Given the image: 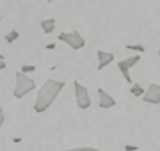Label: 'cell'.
Here are the masks:
<instances>
[{"label": "cell", "mask_w": 160, "mask_h": 151, "mask_svg": "<svg viewBox=\"0 0 160 151\" xmlns=\"http://www.w3.org/2000/svg\"><path fill=\"white\" fill-rule=\"evenodd\" d=\"M126 50H130V52H137V53H144L146 52V46H144V45H126Z\"/></svg>", "instance_id": "cell-11"}, {"label": "cell", "mask_w": 160, "mask_h": 151, "mask_svg": "<svg viewBox=\"0 0 160 151\" xmlns=\"http://www.w3.org/2000/svg\"><path fill=\"white\" fill-rule=\"evenodd\" d=\"M46 48H48V50H53V48H55V45H53V43H50V45H46Z\"/></svg>", "instance_id": "cell-18"}, {"label": "cell", "mask_w": 160, "mask_h": 151, "mask_svg": "<svg viewBox=\"0 0 160 151\" xmlns=\"http://www.w3.org/2000/svg\"><path fill=\"white\" fill-rule=\"evenodd\" d=\"M14 89H12V96L16 100H22L25 98L29 93H32L36 89V82L34 78H30V76H27L23 71H18L16 76H14Z\"/></svg>", "instance_id": "cell-2"}, {"label": "cell", "mask_w": 160, "mask_h": 151, "mask_svg": "<svg viewBox=\"0 0 160 151\" xmlns=\"http://www.w3.org/2000/svg\"><path fill=\"white\" fill-rule=\"evenodd\" d=\"M0 70H6V61H4V55H0Z\"/></svg>", "instance_id": "cell-16"}, {"label": "cell", "mask_w": 160, "mask_h": 151, "mask_svg": "<svg viewBox=\"0 0 160 151\" xmlns=\"http://www.w3.org/2000/svg\"><path fill=\"white\" fill-rule=\"evenodd\" d=\"M18 37H20L18 30H11V32H7V34H6V41H7V43H14Z\"/></svg>", "instance_id": "cell-12"}, {"label": "cell", "mask_w": 160, "mask_h": 151, "mask_svg": "<svg viewBox=\"0 0 160 151\" xmlns=\"http://www.w3.org/2000/svg\"><path fill=\"white\" fill-rule=\"evenodd\" d=\"M130 94L135 96V98H142L144 94H146V89H144L141 84H135V82H133V84L130 85Z\"/></svg>", "instance_id": "cell-10"}, {"label": "cell", "mask_w": 160, "mask_h": 151, "mask_svg": "<svg viewBox=\"0 0 160 151\" xmlns=\"http://www.w3.org/2000/svg\"><path fill=\"white\" fill-rule=\"evenodd\" d=\"M116 103H118V101H116V100L112 98L105 89L98 87V107H100V109H103V110H107V109H114Z\"/></svg>", "instance_id": "cell-7"}, {"label": "cell", "mask_w": 160, "mask_h": 151, "mask_svg": "<svg viewBox=\"0 0 160 151\" xmlns=\"http://www.w3.org/2000/svg\"><path fill=\"white\" fill-rule=\"evenodd\" d=\"M64 151H102L98 148H86V146H80V148H71V149H64Z\"/></svg>", "instance_id": "cell-13"}, {"label": "cell", "mask_w": 160, "mask_h": 151, "mask_svg": "<svg viewBox=\"0 0 160 151\" xmlns=\"http://www.w3.org/2000/svg\"><path fill=\"white\" fill-rule=\"evenodd\" d=\"M39 27H41V30H43L45 34H52V32L55 30V20H53V18H46V20H41Z\"/></svg>", "instance_id": "cell-9"}, {"label": "cell", "mask_w": 160, "mask_h": 151, "mask_svg": "<svg viewBox=\"0 0 160 151\" xmlns=\"http://www.w3.org/2000/svg\"><path fill=\"white\" fill-rule=\"evenodd\" d=\"M137 149H139L137 146H130V144L125 146V151H137Z\"/></svg>", "instance_id": "cell-15"}, {"label": "cell", "mask_w": 160, "mask_h": 151, "mask_svg": "<svg viewBox=\"0 0 160 151\" xmlns=\"http://www.w3.org/2000/svg\"><path fill=\"white\" fill-rule=\"evenodd\" d=\"M20 71H23V73H34V71H36V66H34V64H23Z\"/></svg>", "instance_id": "cell-14"}, {"label": "cell", "mask_w": 160, "mask_h": 151, "mask_svg": "<svg viewBox=\"0 0 160 151\" xmlns=\"http://www.w3.org/2000/svg\"><path fill=\"white\" fill-rule=\"evenodd\" d=\"M66 82L64 80H55V78H48V80L38 89V96L34 101V112L36 114H43L52 107V103L55 101V98L59 96V93L64 89Z\"/></svg>", "instance_id": "cell-1"}, {"label": "cell", "mask_w": 160, "mask_h": 151, "mask_svg": "<svg viewBox=\"0 0 160 151\" xmlns=\"http://www.w3.org/2000/svg\"><path fill=\"white\" fill-rule=\"evenodd\" d=\"M141 61V55H132V57H128V59H123V61H118V70L121 71V75H123V78H125L128 84L132 85V75H130V71H132V68L135 66V64Z\"/></svg>", "instance_id": "cell-5"}, {"label": "cell", "mask_w": 160, "mask_h": 151, "mask_svg": "<svg viewBox=\"0 0 160 151\" xmlns=\"http://www.w3.org/2000/svg\"><path fill=\"white\" fill-rule=\"evenodd\" d=\"M0 126H4V109H0Z\"/></svg>", "instance_id": "cell-17"}, {"label": "cell", "mask_w": 160, "mask_h": 151, "mask_svg": "<svg viewBox=\"0 0 160 151\" xmlns=\"http://www.w3.org/2000/svg\"><path fill=\"white\" fill-rule=\"evenodd\" d=\"M73 89H75V101L80 110H87L91 107V94L89 89L82 84L80 80H73Z\"/></svg>", "instance_id": "cell-3"}, {"label": "cell", "mask_w": 160, "mask_h": 151, "mask_svg": "<svg viewBox=\"0 0 160 151\" xmlns=\"http://www.w3.org/2000/svg\"><path fill=\"white\" fill-rule=\"evenodd\" d=\"M96 57H98V71H102L103 68H107L109 64L114 62V59H116L112 52H103V50H98Z\"/></svg>", "instance_id": "cell-8"}, {"label": "cell", "mask_w": 160, "mask_h": 151, "mask_svg": "<svg viewBox=\"0 0 160 151\" xmlns=\"http://www.w3.org/2000/svg\"><path fill=\"white\" fill-rule=\"evenodd\" d=\"M158 55H160V52H158Z\"/></svg>", "instance_id": "cell-19"}, {"label": "cell", "mask_w": 160, "mask_h": 151, "mask_svg": "<svg viewBox=\"0 0 160 151\" xmlns=\"http://www.w3.org/2000/svg\"><path fill=\"white\" fill-rule=\"evenodd\" d=\"M59 41H62L64 45H68L71 50H82L86 46V39L82 37L80 32L71 30V32H61L59 34Z\"/></svg>", "instance_id": "cell-4"}, {"label": "cell", "mask_w": 160, "mask_h": 151, "mask_svg": "<svg viewBox=\"0 0 160 151\" xmlns=\"http://www.w3.org/2000/svg\"><path fill=\"white\" fill-rule=\"evenodd\" d=\"M142 101L144 103H149V105H158L160 103V84H155L151 82L146 89V94L142 96Z\"/></svg>", "instance_id": "cell-6"}]
</instances>
